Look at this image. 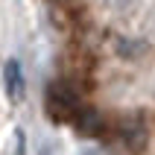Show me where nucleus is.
<instances>
[{"mask_svg": "<svg viewBox=\"0 0 155 155\" xmlns=\"http://www.w3.org/2000/svg\"><path fill=\"white\" fill-rule=\"evenodd\" d=\"M44 108L56 123H76L79 114L85 111L82 108V100H79V91L64 79H56L47 85V94H44Z\"/></svg>", "mask_w": 155, "mask_h": 155, "instance_id": "f257e3e1", "label": "nucleus"}, {"mask_svg": "<svg viewBox=\"0 0 155 155\" xmlns=\"http://www.w3.org/2000/svg\"><path fill=\"white\" fill-rule=\"evenodd\" d=\"M3 82H6L9 100H21V97H24V73H21V64H18L15 59L6 61V68H3Z\"/></svg>", "mask_w": 155, "mask_h": 155, "instance_id": "f03ea898", "label": "nucleus"}, {"mask_svg": "<svg viewBox=\"0 0 155 155\" xmlns=\"http://www.w3.org/2000/svg\"><path fill=\"white\" fill-rule=\"evenodd\" d=\"M120 138L126 147L138 149L143 147V140H147V129H143V123L138 120V117H126V120L120 123Z\"/></svg>", "mask_w": 155, "mask_h": 155, "instance_id": "7ed1b4c3", "label": "nucleus"}, {"mask_svg": "<svg viewBox=\"0 0 155 155\" xmlns=\"http://www.w3.org/2000/svg\"><path fill=\"white\" fill-rule=\"evenodd\" d=\"M100 3H103V9L108 12V15L123 18V15H132V12L138 9L140 0H100Z\"/></svg>", "mask_w": 155, "mask_h": 155, "instance_id": "20e7f679", "label": "nucleus"}, {"mask_svg": "<svg viewBox=\"0 0 155 155\" xmlns=\"http://www.w3.org/2000/svg\"><path fill=\"white\" fill-rule=\"evenodd\" d=\"M149 29H152V32H155V12H152V15H149Z\"/></svg>", "mask_w": 155, "mask_h": 155, "instance_id": "39448f33", "label": "nucleus"}, {"mask_svg": "<svg viewBox=\"0 0 155 155\" xmlns=\"http://www.w3.org/2000/svg\"><path fill=\"white\" fill-rule=\"evenodd\" d=\"M56 3H70V0H56Z\"/></svg>", "mask_w": 155, "mask_h": 155, "instance_id": "423d86ee", "label": "nucleus"}]
</instances>
